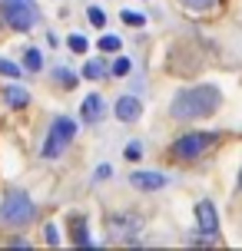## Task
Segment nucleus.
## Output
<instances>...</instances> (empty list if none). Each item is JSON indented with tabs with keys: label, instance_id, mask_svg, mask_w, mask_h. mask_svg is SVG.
<instances>
[{
	"label": "nucleus",
	"instance_id": "obj_1",
	"mask_svg": "<svg viewBox=\"0 0 242 251\" xmlns=\"http://www.w3.org/2000/svg\"><path fill=\"white\" fill-rule=\"evenodd\" d=\"M219 102H222V96H219L216 86H189V89H182L176 100H173L169 116L179 119V123L206 119V116H212L219 109Z\"/></svg>",
	"mask_w": 242,
	"mask_h": 251
},
{
	"label": "nucleus",
	"instance_id": "obj_2",
	"mask_svg": "<svg viewBox=\"0 0 242 251\" xmlns=\"http://www.w3.org/2000/svg\"><path fill=\"white\" fill-rule=\"evenodd\" d=\"M33 199L27 195L24 188H10L7 195H3V205H0V225L7 228H24L33 222Z\"/></svg>",
	"mask_w": 242,
	"mask_h": 251
},
{
	"label": "nucleus",
	"instance_id": "obj_3",
	"mask_svg": "<svg viewBox=\"0 0 242 251\" xmlns=\"http://www.w3.org/2000/svg\"><path fill=\"white\" fill-rule=\"evenodd\" d=\"M219 142H222V136H219V132H186V136H179L176 142H173L169 155H173V159H179V162L203 159L206 152L216 149Z\"/></svg>",
	"mask_w": 242,
	"mask_h": 251
},
{
	"label": "nucleus",
	"instance_id": "obj_4",
	"mask_svg": "<svg viewBox=\"0 0 242 251\" xmlns=\"http://www.w3.org/2000/svg\"><path fill=\"white\" fill-rule=\"evenodd\" d=\"M0 13H3V20H7L13 30H20V33L33 30L37 20H40V10L30 0H0Z\"/></svg>",
	"mask_w": 242,
	"mask_h": 251
},
{
	"label": "nucleus",
	"instance_id": "obj_5",
	"mask_svg": "<svg viewBox=\"0 0 242 251\" xmlns=\"http://www.w3.org/2000/svg\"><path fill=\"white\" fill-rule=\"evenodd\" d=\"M73 136H77V123L66 119V116H60V119L50 126V136H47V142H43V159H57V155H63L66 146L73 142Z\"/></svg>",
	"mask_w": 242,
	"mask_h": 251
},
{
	"label": "nucleus",
	"instance_id": "obj_6",
	"mask_svg": "<svg viewBox=\"0 0 242 251\" xmlns=\"http://www.w3.org/2000/svg\"><path fill=\"white\" fill-rule=\"evenodd\" d=\"M196 222H199L203 241L219 238V215H216V205H212V201H199V205H196Z\"/></svg>",
	"mask_w": 242,
	"mask_h": 251
},
{
	"label": "nucleus",
	"instance_id": "obj_7",
	"mask_svg": "<svg viewBox=\"0 0 242 251\" xmlns=\"http://www.w3.org/2000/svg\"><path fill=\"white\" fill-rule=\"evenodd\" d=\"M140 218H136V215H113V218H110V235H113V238H129V235H136V231H140Z\"/></svg>",
	"mask_w": 242,
	"mask_h": 251
},
{
	"label": "nucleus",
	"instance_id": "obj_8",
	"mask_svg": "<svg viewBox=\"0 0 242 251\" xmlns=\"http://www.w3.org/2000/svg\"><path fill=\"white\" fill-rule=\"evenodd\" d=\"M129 182H133V188H140V192H156V188H166L169 178L163 172H133Z\"/></svg>",
	"mask_w": 242,
	"mask_h": 251
},
{
	"label": "nucleus",
	"instance_id": "obj_9",
	"mask_svg": "<svg viewBox=\"0 0 242 251\" xmlns=\"http://www.w3.org/2000/svg\"><path fill=\"white\" fill-rule=\"evenodd\" d=\"M80 116H83L87 123H100L103 116H106V100H103V96H96V93H93V96H87V100L80 102Z\"/></svg>",
	"mask_w": 242,
	"mask_h": 251
},
{
	"label": "nucleus",
	"instance_id": "obj_10",
	"mask_svg": "<svg viewBox=\"0 0 242 251\" xmlns=\"http://www.w3.org/2000/svg\"><path fill=\"white\" fill-rule=\"evenodd\" d=\"M113 109H116V119H123V123H133V119H140L143 102L136 100V96H120Z\"/></svg>",
	"mask_w": 242,
	"mask_h": 251
},
{
	"label": "nucleus",
	"instance_id": "obj_11",
	"mask_svg": "<svg viewBox=\"0 0 242 251\" xmlns=\"http://www.w3.org/2000/svg\"><path fill=\"white\" fill-rule=\"evenodd\" d=\"M3 102L10 106V109H24L27 102H30V93L24 86H7L3 89Z\"/></svg>",
	"mask_w": 242,
	"mask_h": 251
},
{
	"label": "nucleus",
	"instance_id": "obj_12",
	"mask_svg": "<svg viewBox=\"0 0 242 251\" xmlns=\"http://www.w3.org/2000/svg\"><path fill=\"white\" fill-rule=\"evenodd\" d=\"M83 76H87V79H106V76H110V66H106L103 60H87Z\"/></svg>",
	"mask_w": 242,
	"mask_h": 251
},
{
	"label": "nucleus",
	"instance_id": "obj_13",
	"mask_svg": "<svg viewBox=\"0 0 242 251\" xmlns=\"http://www.w3.org/2000/svg\"><path fill=\"white\" fill-rule=\"evenodd\" d=\"M70 228H73V245H90V231H87V225H83V218H73L70 222Z\"/></svg>",
	"mask_w": 242,
	"mask_h": 251
},
{
	"label": "nucleus",
	"instance_id": "obj_14",
	"mask_svg": "<svg viewBox=\"0 0 242 251\" xmlns=\"http://www.w3.org/2000/svg\"><path fill=\"white\" fill-rule=\"evenodd\" d=\"M24 66L30 70V73H37L40 66H43V56H40V50H37V47H30V50L24 53Z\"/></svg>",
	"mask_w": 242,
	"mask_h": 251
},
{
	"label": "nucleus",
	"instance_id": "obj_15",
	"mask_svg": "<svg viewBox=\"0 0 242 251\" xmlns=\"http://www.w3.org/2000/svg\"><path fill=\"white\" fill-rule=\"evenodd\" d=\"M66 47H70L73 53H87L90 50V40L80 37V33H70V37H66Z\"/></svg>",
	"mask_w": 242,
	"mask_h": 251
},
{
	"label": "nucleus",
	"instance_id": "obj_16",
	"mask_svg": "<svg viewBox=\"0 0 242 251\" xmlns=\"http://www.w3.org/2000/svg\"><path fill=\"white\" fill-rule=\"evenodd\" d=\"M0 76H7V79H20V66L0 56Z\"/></svg>",
	"mask_w": 242,
	"mask_h": 251
},
{
	"label": "nucleus",
	"instance_id": "obj_17",
	"mask_svg": "<svg viewBox=\"0 0 242 251\" xmlns=\"http://www.w3.org/2000/svg\"><path fill=\"white\" fill-rule=\"evenodd\" d=\"M57 79H60V83H63L66 89H73V86H77V76L70 73L66 66H57Z\"/></svg>",
	"mask_w": 242,
	"mask_h": 251
},
{
	"label": "nucleus",
	"instance_id": "obj_18",
	"mask_svg": "<svg viewBox=\"0 0 242 251\" xmlns=\"http://www.w3.org/2000/svg\"><path fill=\"white\" fill-rule=\"evenodd\" d=\"M120 17H123V24H126V26H143V24H146V17H143V13H133V10H123Z\"/></svg>",
	"mask_w": 242,
	"mask_h": 251
},
{
	"label": "nucleus",
	"instance_id": "obj_19",
	"mask_svg": "<svg viewBox=\"0 0 242 251\" xmlns=\"http://www.w3.org/2000/svg\"><path fill=\"white\" fill-rule=\"evenodd\" d=\"M179 3H182L186 10H209L216 0H179Z\"/></svg>",
	"mask_w": 242,
	"mask_h": 251
},
{
	"label": "nucleus",
	"instance_id": "obj_20",
	"mask_svg": "<svg viewBox=\"0 0 242 251\" xmlns=\"http://www.w3.org/2000/svg\"><path fill=\"white\" fill-rule=\"evenodd\" d=\"M129 66H133V63H129L126 56H120V60L113 63V76H126V73H129Z\"/></svg>",
	"mask_w": 242,
	"mask_h": 251
},
{
	"label": "nucleus",
	"instance_id": "obj_21",
	"mask_svg": "<svg viewBox=\"0 0 242 251\" xmlns=\"http://www.w3.org/2000/svg\"><path fill=\"white\" fill-rule=\"evenodd\" d=\"M126 159H129V162L143 159V146H140V142H129V146H126Z\"/></svg>",
	"mask_w": 242,
	"mask_h": 251
},
{
	"label": "nucleus",
	"instance_id": "obj_22",
	"mask_svg": "<svg viewBox=\"0 0 242 251\" xmlns=\"http://www.w3.org/2000/svg\"><path fill=\"white\" fill-rule=\"evenodd\" d=\"M100 50H106V53L120 50V37H103V40H100Z\"/></svg>",
	"mask_w": 242,
	"mask_h": 251
},
{
	"label": "nucleus",
	"instance_id": "obj_23",
	"mask_svg": "<svg viewBox=\"0 0 242 251\" xmlns=\"http://www.w3.org/2000/svg\"><path fill=\"white\" fill-rule=\"evenodd\" d=\"M90 24H93V26H103V24H106V17H103L100 7H90Z\"/></svg>",
	"mask_w": 242,
	"mask_h": 251
},
{
	"label": "nucleus",
	"instance_id": "obj_24",
	"mask_svg": "<svg viewBox=\"0 0 242 251\" xmlns=\"http://www.w3.org/2000/svg\"><path fill=\"white\" fill-rule=\"evenodd\" d=\"M47 245H60V231H57V225H47Z\"/></svg>",
	"mask_w": 242,
	"mask_h": 251
},
{
	"label": "nucleus",
	"instance_id": "obj_25",
	"mask_svg": "<svg viewBox=\"0 0 242 251\" xmlns=\"http://www.w3.org/2000/svg\"><path fill=\"white\" fill-rule=\"evenodd\" d=\"M113 176V169H110V165H100V169H96V178H110Z\"/></svg>",
	"mask_w": 242,
	"mask_h": 251
},
{
	"label": "nucleus",
	"instance_id": "obj_26",
	"mask_svg": "<svg viewBox=\"0 0 242 251\" xmlns=\"http://www.w3.org/2000/svg\"><path fill=\"white\" fill-rule=\"evenodd\" d=\"M239 185H242V172H239Z\"/></svg>",
	"mask_w": 242,
	"mask_h": 251
}]
</instances>
